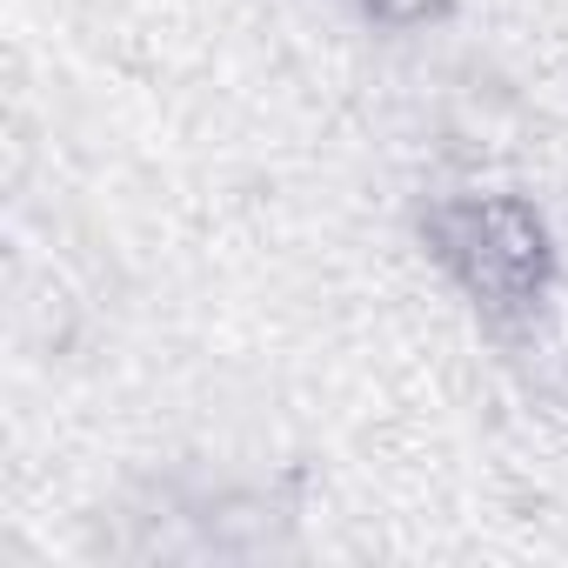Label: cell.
Returning <instances> with one entry per match:
<instances>
[{
	"instance_id": "cell-1",
	"label": "cell",
	"mask_w": 568,
	"mask_h": 568,
	"mask_svg": "<svg viewBox=\"0 0 568 568\" xmlns=\"http://www.w3.org/2000/svg\"><path fill=\"white\" fill-rule=\"evenodd\" d=\"M428 247L488 315H535L555 288V234L521 194H448L428 207Z\"/></svg>"
},
{
	"instance_id": "cell-2",
	"label": "cell",
	"mask_w": 568,
	"mask_h": 568,
	"mask_svg": "<svg viewBox=\"0 0 568 568\" xmlns=\"http://www.w3.org/2000/svg\"><path fill=\"white\" fill-rule=\"evenodd\" d=\"M375 8H395V0H375Z\"/></svg>"
}]
</instances>
